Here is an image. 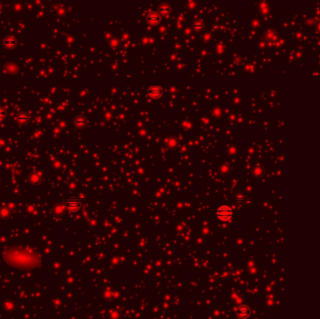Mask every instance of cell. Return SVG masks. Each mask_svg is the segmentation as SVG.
<instances>
[{"instance_id": "6da1fadb", "label": "cell", "mask_w": 320, "mask_h": 319, "mask_svg": "<svg viewBox=\"0 0 320 319\" xmlns=\"http://www.w3.org/2000/svg\"><path fill=\"white\" fill-rule=\"evenodd\" d=\"M215 215L219 220L227 221V220H229V219L232 218L233 212H232V210H231L230 207L226 206V205H223V206L219 207L216 210Z\"/></svg>"}, {"instance_id": "7a4b0ae2", "label": "cell", "mask_w": 320, "mask_h": 319, "mask_svg": "<svg viewBox=\"0 0 320 319\" xmlns=\"http://www.w3.org/2000/svg\"><path fill=\"white\" fill-rule=\"evenodd\" d=\"M66 205L67 208L72 210V211H77V210H79L80 208H81L82 202L79 199L71 198V199H69L66 201Z\"/></svg>"}, {"instance_id": "3957f363", "label": "cell", "mask_w": 320, "mask_h": 319, "mask_svg": "<svg viewBox=\"0 0 320 319\" xmlns=\"http://www.w3.org/2000/svg\"><path fill=\"white\" fill-rule=\"evenodd\" d=\"M162 93H163V89H162V87L159 85H152L148 89V94L154 98H160Z\"/></svg>"}, {"instance_id": "277c9868", "label": "cell", "mask_w": 320, "mask_h": 319, "mask_svg": "<svg viewBox=\"0 0 320 319\" xmlns=\"http://www.w3.org/2000/svg\"><path fill=\"white\" fill-rule=\"evenodd\" d=\"M237 314H238V316L241 318H246L249 316V309H248L246 306H241V307H239L237 310Z\"/></svg>"}, {"instance_id": "5b68a950", "label": "cell", "mask_w": 320, "mask_h": 319, "mask_svg": "<svg viewBox=\"0 0 320 319\" xmlns=\"http://www.w3.org/2000/svg\"><path fill=\"white\" fill-rule=\"evenodd\" d=\"M160 20V17L157 14H151L148 17V21L150 23H157Z\"/></svg>"}]
</instances>
